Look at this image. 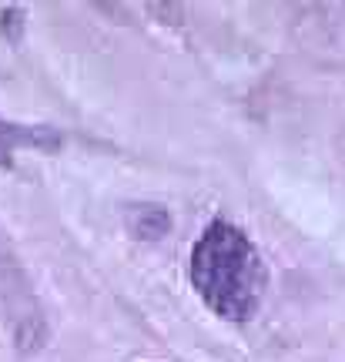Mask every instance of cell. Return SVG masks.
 <instances>
[{
	"mask_svg": "<svg viewBox=\"0 0 345 362\" xmlns=\"http://www.w3.org/2000/svg\"><path fill=\"white\" fill-rule=\"evenodd\" d=\"M288 27L305 57L325 67H345V4H298Z\"/></svg>",
	"mask_w": 345,
	"mask_h": 362,
	"instance_id": "obj_2",
	"label": "cell"
},
{
	"mask_svg": "<svg viewBox=\"0 0 345 362\" xmlns=\"http://www.w3.org/2000/svg\"><path fill=\"white\" fill-rule=\"evenodd\" d=\"M0 30L11 40H21V30H24V7L17 4H0Z\"/></svg>",
	"mask_w": 345,
	"mask_h": 362,
	"instance_id": "obj_5",
	"label": "cell"
},
{
	"mask_svg": "<svg viewBox=\"0 0 345 362\" xmlns=\"http://www.w3.org/2000/svg\"><path fill=\"white\" fill-rule=\"evenodd\" d=\"M192 282L205 305L221 319H252L265 296V262L242 228L211 221L192 252Z\"/></svg>",
	"mask_w": 345,
	"mask_h": 362,
	"instance_id": "obj_1",
	"label": "cell"
},
{
	"mask_svg": "<svg viewBox=\"0 0 345 362\" xmlns=\"http://www.w3.org/2000/svg\"><path fill=\"white\" fill-rule=\"evenodd\" d=\"M128 228L134 238H148V242H154V238H161V235H168V228H171V218H168L165 208L158 205H138L128 211Z\"/></svg>",
	"mask_w": 345,
	"mask_h": 362,
	"instance_id": "obj_4",
	"label": "cell"
},
{
	"mask_svg": "<svg viewBox=\"0 0 345 362\" xmlns=\"http://www.w3.org/2000/svg\"><path fill=\"white\" fill-rule=\"evenodd\" d=\"M64 138L47 124H13V121H0V168L13 165V151L17 148H40V151H57Z\"/></svg>",
	"mask_w": 345,
	"mask_h": 362,
	"instance_id": "obj_3",
	"label": "cell"
}]
</instances>
